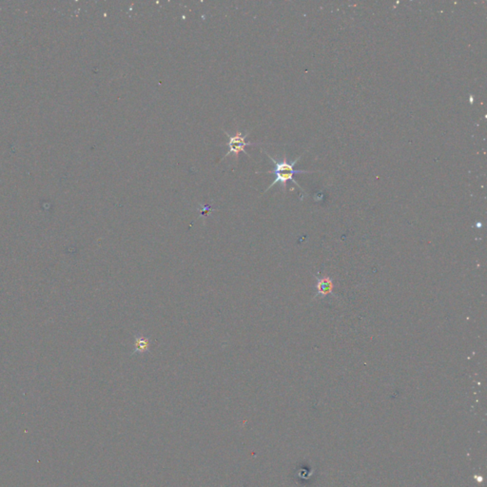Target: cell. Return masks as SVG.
<instances>
[{"mask_svg":"<svg viewBox=\"0 0 487 487\" xmlns=\"http://www.w3.org/2000/svg\"><path fill=\"white\" fill-rule=\"evenodd\" d=\"M266 154L269 156V159L271 160V162L274 164V169L271 170V171H267V173H272L275 175V179L273 181V183H271L269 185V188L265 191V193H267L268 191H269L270 188H272L273 186L277 185V184H280L284 189V191H285V188H286V183L288 181H291L293 184H295L302 192H305L302 187L298 184V182L294 179L295 174H299V173H310V172H313V171H308V170H304V169H295V165L298 163V161L301 159L302 155H300L298 158H296L293 162L289 163L286 161V158L285 156L284 157L282 161H278L276 159H274L272 156H270L267 152H265Z\"/></svg>","mask_w":487,"mask_h":487,"instance_id":"obj_1","label":"cell"},{"mask_svg":"<svg viewBox=\"0 0 487 487\" xmlns=\"http://www.w3.org/2000/svg\"><path fill=\"white\" fill-rule=\"evenodd\" d=\"M225 133L229 136L230 141H229V144H228L229 151H228L227 154H225L224 158L225 157H228L229 155H232V156H234L235 159H237L238 158V155L240 154V153H244V154L248 155L247 153L245 152V147L255 145V144H251L249 142L245 141V138L247 137L248 133H245L244 135H243L242 132L239 131V130H237L236 133L234 135H232V136L230 135L227 131H225Z\"/></svg>","mask_w":487,"mask_h":487,"instance_id":"obj_2","label":"cell"},{"mask_svg":"<svg viewBox=\"0 0 487 487\" xmlns=\"http://www.w3.org/2000/svg\"><path fill=\"white\" fill-rule=\"evenodd\" d=\"M317 294L323 297H325L328 294H330L333 290V283L330 278L328 277H323V278H317Z\"/></svg>","mask_w":487,"mask_h":487,"instance_id":"obj_3","label":"cell"},{"mask_svg":"<svg viewBox=\"0 0 487 487\" xmlns=\"http://www.w3.org/2000/svg\"><path fill=\"white\" fill-rule=\"evenodd\" d=\"M134 346L135 349L133 350L132 354H144L148 351H150V346H151V341L140 334H136L134 336Z\"/></svg>","mask_w":487,"mask_h":487,"instance_id":"obj_4","label":"cell"}]
</instances>
